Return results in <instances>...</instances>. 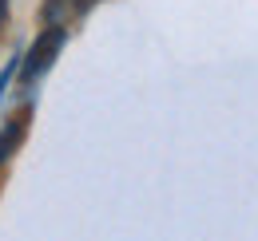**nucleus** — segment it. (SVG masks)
Returning <instances> with one entry per match:
<instances>
[{
  "instance_id": "1",
  "label": "nucleus",
  "mask_w": 258,
  "mask_h": 241,
  "mask_svg": "<svg viewBox=\"0 0 258 241\" xmlns=\"http://www.w3.org/2000/svg\"><path fill=\"white\" fill-rule=\"evenodd\" d=\"M68 44V28L64 24H56V28H44L36 36V44L24 52V63H20V91L24 95H32V87L48 75V67L56 63V56L64 52Z\"/></svg>"
},
{
  "instance_id": "3",
  "label": "nucleus",
  "mask_w": 258,
  "mask_h": 241,
  "mask_svg": "<svg viewBox=\"0 0 258 241\" xmlns=\"http://www.w3.org/2000/svg\"><path fill=\"white\" fill-rule=\"evenodd\" d=\"M24 131H28V115L20 111L16 119H8L4 127H0V166L16 154V147H20V139H24Z\"/></svg>"
},
{
  "instance_id": "2",
  "label": "nucleus",
  "mask_w": 258,
  "mask_h": 241,
  "mask_svg": "<svg viewBox=\"0 0 258 241\" xmlns=\"http://www.w3.org/2000/svg\"><path fill=\"white\" fill-rule=\"evenodd\" d=\"M96 0H44V8H40V20H44V28H56V24H64L72 16H80V12H88Z\"/></svg>"
},
{
  "instance_id": "5",
  "label": "nucleus",
  "mask_w": 258,
  "mask_h": 241,
  "mask_svg": "<svg viewBox=\"0 0 258 241\" xmlns=\"http://www.w3.org/2000/svg\"><path fill=\"white\" fill-rule=\"evenodd\" d=\"M4 20H8V0H0V28H4Z\"/></svg>"
},
{
  "instance_id": "4",
  "label": "nucleus",
  "mask_w": 258,
  "mask_h": 241,
  "mask_svg": "<svg viewBox=\"0 0 258 241\" xmlns=\"http://www.w3.org/2000/svg\"><path fill=\"white\" fill-rule=\"evenodd\" d=\"M20 63H24V52H12V60L4 63V71H0V103L8 99V83L20 75Z\"/></svg>"
}]
</instances>
